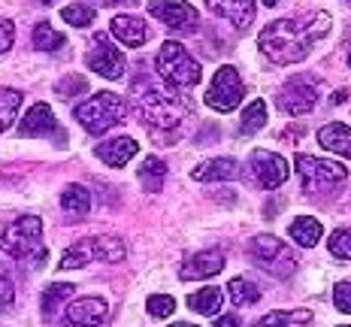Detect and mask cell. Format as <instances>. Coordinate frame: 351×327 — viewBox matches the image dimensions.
I'll list each match as a JSON object with an SVG mask.
<instances>
[{
	"mask_svg": "<svg viewBox=\"0 0 351 327\" xmlns=\"http://www.w3.org/2000/svg\"><path fill=\"white\" fill-rule=\"evenodd\" d=\"M248 254L254 258V264L261 270L273 273L276 279H288L291 273L297 270V258L288 245L282 243L279 237H269V234H258L248 243Z\"/></svg>",
	"mask_w": 351,
	"mask_h": 327,
	"instance_id": "6",
	"label": "cell"
},
{
	"mask_svg": "<svg viewBox=\"0 0 351 327\" xmlns=\"http://www.w3.org/2000/svg\"><path fill=\"white\" fill-rule=\"evenodd\" d=\"M164 179H167V164L158 161V158H145L140 164V182L143 188H149V191H160L164 188Z\"/></svg>",
	"mask_w": 351,
	"mask_h": 327,
	"instance_id": "28",
	"label": "cell"
},
{
	"mask_svg": "<svg viewBox=\"0 0 351 327\" xmlns=\"http://www.w3.org/2000/svg\"><path fill=\"white\" fill-rule=\"evenodd\" d=\"M76 121L82 125L88 134H106L109 128L121 125L128 119V100L115 91H97L85 100V104L76 106Z\"/></svg>",
	"mask_w": 351,
	"mask_h": 327,
	"instance_id": "4",
	"label": "cell"
},
{
	"mask_svg": "<svg viewBox=\"0 0 351 327\" xmlns=\"http://www.w3.org/2000/svg\"><path fill=\"white\" fill-rule=\"evenodd\" d=\"M145 34H149V27H145V19H140V16L121 12V16L112 19V36L119 43H124L128 49H140L145 43Z\"/></svg>",
	"mask_w": 351,
	"mask_h": 327,
	"instance_id": "18",
	"label": "cell"
},
{
	"mask_svg": "<svg viewBox=\"0 0 351 327\" xmlns=\"http://www.w3.org/2000/svg\"><path fill=\"white\" fill-rule=\"evenodd\" d=\"M191 176L197 182H230L243 176V167L233 158H212V161H203L200 167H194Z\"/></svg>",
	"mask_w": 351,
	"mask_h": 327,
	"instance_id": "19",
	"label": "cell"
},
{
	"mask_svg": "<svg viewBox=\"0 0 351 327\" xmlns=\"http://www.w3.org/2000/svg\"><path fill=\"white\" fill-rule=\"evenodd\" d=\"M19 134L21 136H58V143H61V145H64V140H67L64 128L58 125V119L52 115V109H49L46 104H34L31 112L21 115Z\"/></svg>",
	"mask_w": 351,
	"mask_h": 327,
	"instance_id": "13",
	"label": "cell"
},
{
	"mask_svg": "<svg viewBox=\"0 0 351 327\" xmlns=\"http://www.w3.org/2000/svg\"><path fill=\"white\" fill-rule=\"evenodd\" d=\"M76 294V285H70V282H58V285H49L46 291H43V300H40V306H43V315H52V312L61 306L67 297Z\"/></svg>",
	"mask_w": 351,
	"mask_h": 327,
	"instance_id": "29",
	"label": "cell"
},
{
	"mask_svg": "<svg viewBox=\"0 0 351 327\" xmlns=\"http://www.w3.org/2000/svg\"><path fill=\"white\" fill-rule=\"evenodd\" d=\"M215 327H239V318L237 315H221V318H215Z\"/></svg>",
	"mask_w": 351,
	"mask_h": 327,
	"instance_id": "40",
	"label": "cell"
},
{
	"mask_svg": "<svg viewBox=\"0 0 351 327\" xmlns=\"http://www.w3.org/2000/svg\"><path fill=\"white\" fill-rule=\"evenodd\" d=\"M88 261H94L91 239H82V243L70 245V249L61 254V261H58V267H61V270H76V267H85Z\"/></svg>",
	"mask_w": 351,
	"mask_h": 327,
	"instance_id": "30",
	"label": "cell"
},
{
	"mask_svg": "<svg viewBox=\"0 0 351 327\" xmlns=\"http://www.w3.org/2000/svg\"><path fill=\"white\" fill-rule=\"evenodd\" d=\"M248 164H252V176L261 188H279L288 182V164H285L279 155H273V152L254 149Z\"/></svg>",
	"mask_w": 351,
	"mask_h": 327,
	"instance_id": "12",
	"label": "cell"
},
{
	"mask_svg": "<svg viewBox=\"0 0 351 327\" xmlns=\"http://www.w3.org/2000/svg\"><path fill=\"white\" fill-rule=\"evenodd\" d=\"M85 64L97 73V76H104V79H121L124 70H128V61H124L121 49L115 46V43H109L106 34H94L91 36V46H88Z\"/></svg>",
	"mask_w": 351,
	"mask_h": 327,
	"instance_id": "9",
	"label": "cell"
},
{
	"mask_svg": "<svg viewBox=\"0 0 351 327\" xmlns=\"http://www.w3.org/2000/svg\"><path fill=\"white\" fill-rule=\"evenodd\" d=\"M346 3H348V6H351V0H346Z\"/></svg>",
	"mask_w": 351,
	"mask_h": 327,
	"instance_id": "47",
	"label": "cell"
},
{
	"mask_svg": "<svg viewBox=\"0 0 351 327\" xmlns=\"http://www.w3.org/2000/svg\"><path fill=\"white\" fill-rule=\"evenodd\" d=\"M19 109H21V91H16V88H0V134L12 128Z\"/></svg>",
	"mask_w": 351,
	"mask_h": 327,
	"instance_id": "27",
	"label": "cell"
},
{
	"mask_svg": "<svg viewBox=\"0 0 351 327\" xmlns=\"http://www.w3.org/2000/svg\"><path fill=\"white\" fill-rule=\"evenodd\" d=\"M61 209L70 215H79L82 218L88 209H91V194H88V188L82 185H67L61 194Z\"/></svg>",
	"mask_w": 351,
	"mask_h": 327,
	"instance_id": "24",
	"label": "cell"
},
{
	"mask_svg": "<svg viewBox=\"0 0 351 327\" xmlns=\"http://www.w3.org/2000/svg\"><path fill=\"white\" fill-rule=\"evenodd\" d=\"M318 97H321V91H318L315 79L297 76V79H291V82H285V88L279 91V97H276V106L288 115H306L318 106Z\"/></svg>",
	"mask_w": 351,
	"mask_h": 327,
	"instance_id": "10",
	"label": "cell"
},
{
	"mask_svg": "<svg viewBox=\"0 0 351 327\" xmlns=\"http://www.w3.org/2000/svg\"><path fill=\"white\" fill-rule=\"evenodd\" d=\"M0 252H6L16 261L36 258L34 264H46V249H43V221L36 215H19L16 221L6 224L3 237H0Z\"/></svg>",
	"mask_w": 351,
	"mask_h": 327,
	"instance_id": "3",
	"label": "cell"
},
{
	"mask_svg": "<svg viewBox=\"0 0 351 327\" xmlns=\"http://www.w3.org/2000/svg\"><path fill=\"white\" fill-rule=\"evenodd\" d=\"M206 6L215 16L228 19L239 31L254 21V0H206Z\"/></svg>",
	"mask_w": 351,
	"mask_h": 327,
	"instance_id": "17",
	"label": "cell"
},
{
	"mask_svg": "<svg viewBox=\"0 0 351 327\" xmlns=\"http://www.w3.org/2000/svg\"><path fill=\"white\" fill-rule=\"evenodd\" d=\"M297 173L303 179V185L309 191H330V188L342 185L346 182V167L336 164V161H318L312 155H297Z\"/></svg>",
	"mask_w": 351,
	"mask_h": 327,
	"instance_id": "7",
	"label": "cell"
},
{
	"mask_svg": "<svg viewBox=\"0 0 351 327\" xmlns=\"http://www.w3.org/2000/svg\"><path fill=\"white\" fill-rule=\"evenodd\" d=\"M228 294H230V300L237 303V306H248V303L261 300L258 285H252V282H245V279H233L228 285Z\"/></svg>",
	"mask_w": 351,
	"mask_h": 327,
	"instance_id": "31",
	"label": "cell"
},
{
	"mask_svg": "<svg viewBox=\"0 0 351 327\" xmlns=\"http://www.w3.org/2000/svg\"><path fill=\"white\" fill-rule=\"evenodd\" d=\"M348 67H351V52H348Z\"/></svg>",
	"mask_w": 351,
	"mask_h": 327,
	"instance_id": "46",
	"label": "cell"
},
{
	"mask_svg": "<svg viewBox=\"0 0 351 327\" xmlns=\"http://www.w3.org/2000/svg\"><path fill=\"white\" fill-rule=\"evenodd\" d=\"M149 12L179 34H194L200 27V16L188 0H149Z\"/></svg>",
	"mask_w": 351,
	"mask_h": 327,
	"instance_id": "11",
	"label": "cell"
},
{
	"mask_svg": "<svg viewBox=\"0 0 351 327\" xmlns=\"http://www.w3.org/2000/svg\"><path fill=\"white\" fill-rule=\"evenodd\" d=\"M224 252L221 249H206V252H197L185 264L179 267V279L182 282H194V279H212L224 270Z\"/></svg>",
	"mask_w": 351,
	"mask_h": 327,
	"instance_id": "14",
	"label": "cell"
},
{
	"mask_svg": "<svg viewBox=\"0 0 351 327\" xmlns=\"http://www.w3.org/2000/svg\"><path fill=\"white\" fill-rule=\"evenodd\" d=\"M245 97V85L239 79V73L233 67H221L212 79V88L206 91V106L215 109V112H233Z\"/></svg>",
	"mask_w": 351,
	"mask_h": 327,
	"instance_id": "8",
	"label": "cell"
},
{
	"mask_svg": "<svg viewBox=\"0 0 351 327\" xmlns=\"http://www.w3.org/2000/svg\"><path fill=\"white\" fill-rule=\"evenodd\" d=\"M155 70L158 76L167 82V88H194L203 79V67L188 55V49L182 43H164L160 52L155 58Z\"/></svg>",
	"mask_w": 351,
	"mask_h": 327,
	"instance_id": "5",
	"label": "cell"
},
{
	"mask_svg": "<svg viewBox=\"0 0 351 327\" xmlns=\"http://www.w3.org/2000/svg\"><path fill=\"white\" fill-rule=\"evenodd\" d=\"M109 318V306L104 297H79L67 309L70 327H104Z\"/></svg>",
	"mask_w": 351,
	"mask_h": 327,
	"instance_id": "15",
	"label": "cell"
},
{
	"mask_svg": "<svg viewBox=\"0 0 351 327\" xmlns=\"http://www.w3.org/2000/svg\"><path fill=\"white\" fill-rule=\"evenodd\" d=\"M346 97H348V91H336V94H333V104H342Z\"/></svg>",
	"mask_w": 351,
	"mask_h": 327,
	"instance_id": "42",
	"label": "cell"
},
{
	"mask_svg": "<svg viewBox=\"0 0 351 327\" xmlns=\"http://www.w3.org/2000/svg\"><path fill=\"white\" fill-rule=\"evenodd\" d=\"M94 16H97V12H94V6H88V3H70L61 10V19L73 27H88L94 21Z\"/></svg>",
	"mask_w": 351,
	"mask_h": 327,
	"instance_id": "33",
	"label": "cell"
},
{
	"mask_svg": "<svg viewBox=\"0 0 351 327\" xmlns=\"http://www.w3.org/2000/svg\"><path fill=\"white\" fill-rule=\"evenodd\" d=\"M267 125V104L263 100H252L243 112V134H258Z\"/></svg>",
	"mask_w": 351,
	"mask_h": 327,
	"instance_id": "32",
	"label": "cell"
},
{
	"mask_svg": "<svg viewBox=\"0 0 351 327\" xmlns=\"http://www.w3.org/2000/svg\"><path fill=\"white\" fill-rule=\"evenodd\" d=\"M327 245H330V254H336L342 261H351V230H336Z\"/></svg>",
	"mask_w": 351,
	"mask_h": 327,
	"instance_id": "36",
	"label": "cell"
},
{
	"mask_svg": "<svg viewBox=\"0 0 351 327\" xmlns=\"http://www.w3.org/2000/svg\"><path fill=\"white\" fill-rule=\"evenodd\" d=\"M16 300V285H12V276L0 267V306H12Z\"/></svg>",
	"mask_w": 351,
	"mask_h": 327,
	"instance_id": "37",
	"label": "cell"
},
{
	"mask_svg": "<svg viewBox=\"0 0 351 327\" xmlns=\"http://www.w3.org/2000/svg\"><path fill=\"white\" fill-rule=\"evenodd\" d=\"M188 106L182 104L176 94L170 91H158V88H145L143 97H140V119L149 134L158 136V145H170L173 143V134L182 125V119H185Z\"/></svg>",
	"mask_w": 351,
	"mask_h": 327,
	"instance_id": "2",
	"label": "cell"
},
{
	"mask_svg": "<svg viewBox=\"0 0 351 327\" xmlns=\"http://www.w3.org/2000/svg\"><path fill=\"white\" fill-rule=\"evenodd\" d=\"M221 288L218 285H206L200 288L197 294L188 297V306H191V312H200V315H218V309H221Z\"/></svg>",
	"mask_w": 351,
	"mask_h": 327,
	"instance_id": "23",
	"label": "cell"
},
{
	"mask_svg": "<svg viewBox=\"0 0 351 327\" xmlns=\"http://www.w3.org/2000/svg\"><path fill=\"white\" fill-rule=\"evenodd\" d=\"M40 3H46V6H49V3H58V0H40Z\"/></svg>",
	"mask_w": 351,
	"mask_h": 327,
	"instance_id": "45",
	"label": "cell"
},
{
	"mask_svg": "<svg viewBox=\"0 0 351 327\" xmlns=\"http://www.w3.org/2000/svg\"><path fill=\"white\" fill-rule=\"evenodd\" d=\"M91 252H94V261L115 264V261L124 258V243L119 237H91Z\"/></svg>",
	"mask_w": 351,
	"mask_h": 327,
	"instance_id": "26",
	"label": "cell"
},
{
	"mask_svg": "<svg viewBox=\"0 0 351 327\" xmlns=\"http://www.w3.org/2000/svg\"><path fill=\"white\" fill-rule=\"evenodd\" d=\"M309 324H312L309 309H279L263 315L254 327H309Z\"/></svg>",
	"mask_w": 351,
	"mask_h": 327,
	"instance_id": "21",
	"label": "cell"
},
{
	"mask_svg": "<svg viewBox=\"0 0 351 327\" xmlns=\"http://www.w3.org/2000/svg\"><path fill=\"white\" fill-rule=\"evenodd\" d=\"M333 303L339 312H348L351 315V282H339V285L333 288Z\"/></svg>",
	"mask_w": 351,
	"mask_h": 327,
	"instance_id": "38",
	"label": "cell"
},
{
	"mask_svg": "<svg viewBox=\"0 0 351 327\" xmlns=\"http://www.w3.org/2000/svg\"><path fill=\"white\" fill-rule=\"evenodd\" d=\"M176 312V300L170 294H152L149 297V315L155 318H170Z\"/></svg>",
	"mask_w": 351,
	"mask_h": 327,
	"instance_id": "35",
	"label": "cell"
},
{
	"mask_svg": "<svg viewBox=\"0 0 351 327\" xmlns=\"http://www.w3.org/2000/svg\"><path fill=\"white\" fill-rule=\"evenodd\" d=\"M330 31V16L327 12H309V16H288L273 25H267L258 36L261 52L273 64H297L312 52L315 40Z\"/></svg>",
	"mask_w": 351,
	"mask_h": 327,
	"instance_id": "1",
	"label": "cell"
},
{
	"mask_svg": "<svg viewBox=\"0 0 351 327\" xmlns=\"http://www.w3.org/2000/svg\"><path fill=\"white\" fill-rule=\"evenodd\" d=\"M64 43L67 40H64L61 31H55L52 21H36V27H34V49L36 52H55V49H61Z\"/></svg>",
	"mask_w": 351,
	"mask_h": 327,
	"instance_id": "25",
	"label": "cell"
},
{
	"mask_svg": "<svg viewBox=\"0 0 351 327\" xmlns=\"http://www.w3.org/2000/svg\"><path fill=\"white\" fill-rule=\"evenodd\" d=\"M318 143L324 145V149L336 152V155L351 158V128H346V125H324L318 130Z\"/></svg>",
	"mask_w": 351,
	"mask_h": 327,
	"instance_id": "20",
	"label": "cell"
},
{
	"mask_svg": "<svg viewBox=\"0 0 351 327\" xmlns=\"http://www.w3.org/2000/svg\"><path fill=\"white\" fill-rule=\"evenodd\" d=\"M291 237H294L297 245L312 249V245H318V239H321V221L312 215H300L291 221Z\"/></svg>",
	"mask_w": 351,
	"mask_h": 327,
	"instance_id": "22",
	"label": "cell"
},
{
	"mask_svg": "<svg viewBox=\"0 0 351 327\" xmlns=\"http://www.w3.org/2000/svg\"><path fill=\"white\" fill-rule=\"evenodd\" d=\"M12 40H16V25L10 19H0V55L10 52Z\"/></svg>",
	"mask_w": 351,
	"mask_h": 327,
	"instance_id": "39",
	"label": "cell"
},
{
	"mask_svg": "<svg viewBox=\"0 0 351 327\" xmlns=\"http://www.w3.org/2000/svg\"><path fill=\"white\" fill-rule=\"evenodd\" d=\"M97 3H104V6H119V3H134V0H97Z\"/></svg>",
	"mask_w": 351,
	"mask_h": 327,
	"instance_id": "41",
	"label": "cell"
},
{
	"mask_svg": "<svg viewBox=\"0 0 351 327\" xmlns=\"http://www.w3.org/2000/svg\"><path fill=\"white\" fill-rule=\"evenodd\" d=\"M263 3H267V6H276V3H279V0H263Z\"/></svg>",
	"mask_w": 351,
	"mask_h": 327,
	"instance_id": "44",
	"label": "cell"
},
{
	"mask_svg": "<svg viewBox=\"0 0 351 327\" xmlns=\"http://www.w3.org/2000/svg\"><path fill=\"white\" fill-rule=\"evenodd\" d=\"M55 91H58V97L70 100V97H76V94H85L88 91V79L79 76V73H70V76H64L61 82L55 85Z\"/></svg>",
	"mask_w": 351,
	"mask_h": 327,
	"instance_id": "34",
	"label": "cell"
},
{
	"mask_svg": "<svg viewBox=\"0 0 351 327\" xmlns=\"http://www.w3.org/2000/svg\"><path fill=\"white\" fill-rule=\"evenodd\" d=\"M136 152H140V145H136L134 136H112V140H104L100 145H94V155L109 167H124Z\"/></svg>",
	"mask_w": 351,
	"mask_h": 327,
	"instance_id": "16",
	"label": "cell"
},
{
	"mask_svg": "<svg viewBox=\"0 0 351 327\" xmlns=\"http://www.w3.org/2000/svg\"><path fill=\"white\" fill-rule=\"evenodd\" d=\"M173 327H197V324H188V322H176Z\"/></svg>",
	"mask_w": 351,
	"mask_h": 327,
	"instance_id": "43",
	"label": "cell"
}]
</instances>
